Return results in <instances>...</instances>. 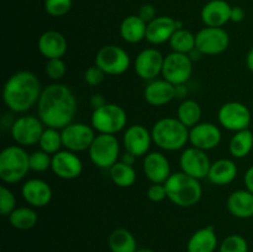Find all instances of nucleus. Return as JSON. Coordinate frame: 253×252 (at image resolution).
<instances>
[{"label":"nucleus","instance_id":"obj_32","mask_svg":"<svg viewBox=\"0 0 253 252\" xmlns=\"http://www.w3.org/2000/svg\"><path fill=\"white\" fill-rule=\"evenodd\" d=\"M9 222L16 230H31L39 221V215L32 207H19L9 215Z\"/></svg>","mask_w":253,"mask_h":252},{"label":"nucleus","instance_id":"obj_13","mask_svg":"<svg viewBox=\"0 0 253 252\" xmlns=\"http://www.w3.org/2000/svg\"><path fill=\"white\" fill-rule=\"evenodd\" d=\"M61 133L63 147L76 153L88 151L96 136L93 126L84 123L69 124L62 128Z\"/></svg>","mask_w":253,"mask_h":252},{"label":"nucleus","instance_id":"obj_24","mask_svg":"<svg viewBox=\"0 0 253 252\" xmlns=\"http://www.w3.org/2000/svg\"><path fill=\"white\" fill-rule=\"evenodd\" d=\"M177 29V20L170 16H157L147 24L146 40L151 44H162L169 42Z\"/></svg>","mask_w":253,"mask_h":252},{"label":"nucleus","instance_id":"obj_6","mask_svg":"<svg viewBox=\"0 0 253 252\" xmlns=\"http://www.w3.org/2000/svg\"><path fill=\"white\" fill-rule=\"evenodd\" d=\"M90 125L99 133L116 135L127 125V114L118 104L108 103L93 110Z\"/></svg>","mask_w":253,"mask_h":252},{"label":"nucleus","instance_id":"obj_16","mask_svg":"<svg viewBox=\"0 0 253 252\" xmlns=\"http://www.w3.org/2000/svg\"><path fill=\"white\" fill-rule=\"evenodd\" d=\"M51 169L61 179L72 180L82 174L83 162L76 152L64 148L52 156Z\"/></svg>","mask_w":253,"mask_h":252},{"label":"nucleus","instance_id":"obj_37","mask_svg":"<svg viewBox=\"0 0 253 252\" xmlns=\"http://www.w3.org/2000/svg\"><path fill=\"white\" fill-rule=\"evenodd\" d=\"M51 163L52 156L42 150L35 151L30 155V169L34 170V172H46L47 169L51 168Z\"/></svg>","mask_w":253,"mask_h":252},{"label":"nucleus","instance_id":"obj_23","mask_svg":"<svg viewBox=\"0 0 253 252\" xmlns=\"http://www.w3.org/2000/svg\"><path fill=\"white\" fill-rule=\"evenodd\" d=\"M232 6L226 0H210L203 6L202 20L205 26L222 27L230 21Z\"/></svg>","mask_w":253,"mask_h":252},{"label":"nucleus","instance_id":"obj_21","mask_svg":"<svg viewBox=\"0 0 253 252\" xmlns=\"http://www.w3.org/2000/svg\"><path fill=\"white\" fill-rule=\"evenodd\" d=\"M37 47L46 59L62 58L66 54L68 44L63 34L56 30H48L40 36Z\"/></svg>","mask_w":253,"mask_h":252},{"label":"nucleus","instance_id":"obj_5","mask_svg":"<svg viewBox=\"0 0 253 252\" xmlns=\"http://www.w3.org/2000/svg\"><path fill=\"white\" fill-rule=\"evenodd\" d=\"M30 169V155L21 146H7L0 152V179L15 184L24 179Z\"/></svg>","mask_w":253,"mask_h":252},{"label":"nucleus","instance_id":"obj_2","mask_svg":"<svg viewBox=\"0 0 253 252\" xmlns=\"http://www.w3.org/2000/svg\"><path fill=\"white\" fill-rule=\"evenodd\" d=\"M42 88L39 77L30 71H19L9 77L2 88V100L12 113H26L37 105Z\"/></svg>","mask_w":253,"mask_h":252},{"label":"nucleus","instance_id":"obj_41","mask_svg":"<svg viewBox=\"0 0 253 252\" xmlns=\"http://www.w3.org/2000/svg\"><path fill=\"white\" fill-rule=\"evenodd\" d=\"M105 76L106 74L104 73L98 66L94 64V66L85 69V72H84V81H85V83L88 84V85L98 86L99 84L103 83Z\"/></svg>","mask_w":253,"mask_h":252},{"label":"nucleus","instance_id":"obj_36","mask_svg":"<svg viewBox=\"0 0 253 252\" xmlns=\"http://www.w3.org/2000/svg\"><path fill=\"white\" fill-rule=\"evenodd\" d=\"M219 252H249V244L244 236L232 234L222 240Z\"/></svg>","mask_w":253,"mask_h":252},{"label":"nucleus","instance_id":"obj_9","mask_svg":"<svg viewBox=\"0 0 253 252\" xmlns=\"http://www.w3.org/2000/svg\"><path fill=\"white\" fill-rule=\"evenodd\" d=\"M44 125L39 116L22 115L10 126V133L15 142L21 147L39 145Z\"/></svg>","mask_w":253,"mask_h":252},{"label":"nucleus","instance_id":"obj_39","mask_svg":"<svg viewBox=\"0 0 253 252\" xmlns=\"http://www.w3.org/2000/svg\"><path fill=\"white\" fill-rule=\"evenodd\" d=\"M72 9V0H44V10L49 16L61 17Z\"/></svg>","mask_w":253,"mask_h":252},{"label":"nucleus","instance_id":"obj_27","mask_svg":"<svg viewBox=\"0 0 253 252\" xmlns=\"http://www.w3.org/2000/svg\"><path fill=\"white\" fill-rule=\"evenodd\" d=\"M236 163L229 158H221L211 163L209 173H208V179L210 183L215 185H227L235 180L237 177Z\"/></svg>","mask_w":253,"mask_h":252},{"label":"nucleus","instance_id":"obj_4","mask_svg":"<svg viewBox=\"0 0 253 252\" xmlns=\"http://www.w3.org/2000/svg\"><path fill=\"white\" fill-rule=\"evenodd\" d=\"M152 140L156 146L165 151L183 150L189 142V128L177 118H163L152 126Z\"/></svg>","mask_w":253,"mask_h":252},{"label":"nucleus","instance_id":"obj_46","mask_svg":"<svg viewBox=\"0 0 253 252\" xmlns=\"http://www.w3.org/2000/svg\"><path fill=\"white\" fill-rule=\"evenodd\" d=\"M244 183L246 189L253 194V166H251V167L246 170V173H245Z\"/></svg>","mask_w":253,"mask_h":252},{"label":"nucleus","instance_id":"obj_31","mask_svg":"<svg viewBox=\"0 0 253 252\" xmlns=\"http://www.w3.org/2000/svg\"><path fill=\"white\" fill-rule=\"evenodd\" d=\"M203 110L200 104L193 99H185L179 104L177 109V119L187 126L188 128H192L202 120Z\"/></svg>","mask_w":253,"mask_h":252},{"label":"nucleus","instance_id":"obj_33","mask_svg":"<svg viewBox=\"0 0 253 252\" xmlns=\"http://www.w3.org/2000/svg\"><path fill=\"white\" fill-rule=\"evenodd\" d=\"M111 180L119 188H128L135 184L136 182V170L133 166H128L126 163L118 161L113 167L109 169Z\"/></svg>","mask_w":253,"mask_h":252},{"label":"nucleus","instance_id":"obj_35","mask_svg":"<svg viewBox=\"0 0 253 252\" xmlns=\"http://www.w3.org/2000/svg\"><path fill=\"white\" fill-rule=\"evenodd\" d=\"M39 145L40 150L44 151V152H47L51 156L59 152L62 147H63L61 130L53 127H44L41 138H40Z\"/></svg>","mask_w":253,"mask_h":252},{"label":"nucleus","instance_id":"obj_11","mask_svg":"<svg viewBox=\"0 0 253 252\" xmlns=\"http://www.w3.org/2000/svg\"><path fill=\"white\" fill-rule=\"evenodd\" d=\"M230 36L222 27H204L195 34V48L205 56L221 54L229 48Z\"/></svg>","mask_w":253,"mask_h":252},{"label":"nucleus","instance_id":"obj_18","mask_svg":"<svg viewBox=\"0 0 253 252\" xmlns=\"http://www.w3.org/2000/svg\"><path fill=\"white\" fill-rule=\"evenodd\" d=\"M152 133L143 125H131L125 130L123 136V145L125 151L132 153L136 157L146 156L152 145Z\"/></svg>","mask_w":253,"mask_h":252},{"label":"nucleus","instance_id":"obj_15","mask_svg":"<svg viewBox=\"0 0 253 252\" xmlns=\"http://www.w3.org/2000/svg\"><path fill=\"white\" fill-rule=\"evenodd\" d=\"M165 56L157 48H145L136 56L133 68L136 74L145 81H155L162 74Z\"/></svg>","mask_w":253,"mask_h":252},{"label":"nucleus","instance_id":"obj_43","mask_svg":"<svg viewBox=\"0 0 253 252\" xmlns=\"http://www.w3.org/2000/svg\"><path fill=\"white\" fill-rule=\"evenodd\" d=\"M137 15L146 24H148V22L153 21L157 17V11H156V7L152 4H145L140 7Z\"/></svg>","mask_w":253,"mask_h":252},{"label":"nucleus","instance_id":"obj_3","mask_svg":"<svg viewBox=\"0 0 253 252\" xmlns=\"http://www.w3.org/2000/svg\"><path fill=\"white\" fill-rule=\"evenodd\" d=\"M167 198L179 208H190L197 205L203 197V188L199 179L175 172L169 175L165 183Z\"/></svg>","mask_w":253,"mask_h":252},{"label":"nucleus","instance_id":"obj_49","mask_svg":"<svg viewBox=\"0 0 253 252\" xmlns=\"http://www.w3.org/2000/svg\"><path fill=\"white\" fill-rule=\"evenodd\" d=\"M246 66H247V68H249L250 71L253 73V47L250 49L249 53H247V56H246Z\"/></svg>","mask_w":253,"mask_h":252},{"label":"nucleus","instance_id":"obj_50","mask_svg":"<svg viewBox=\"0 0 253 252\" xmlns=\"http://www.w3.org/2000/svg\"><path fill=\"white\" fill-rule=\"evenodd\" d=\"M188 56H189L190 59H192V61L194 62V61H197V59H200V56H203V54L200 53V52L198 51L197 48H194L192 52H190L189 54H188Z\"/></svg>","mask_w":253,"mask_h":252},{"label":"nucleus","instance_id":"obj_19","mask_svg":"<svg viewBox=\"0 0 253 252\" xmlns=\"http://www.w3.org/2000/svg\"><path fill=\"white\" fill-rule=\"evenodd\" d=\"M21 194L25 202L32 208H43L51 203L53 192L46 180L32 178L22 184Z\"/></svg>","mask_w":253,"mask_h":252},{"label":"nucleus","instance_id":"obj_51","mask_svg":"<svg viewBox=\"0 0 253 252\" xmlns=\"http://www.w3.org/2000/svg\"><path fill=\"white\" fill-rule=\"evenodd\" d=\"M136 252H155V251L151 249H147V247H142V249H137V251Z\"/></svg>","mask_w":253,"mask_h":252},{"label":"nucleus","instance_id":"obj_38","mask_svg":"<svg viewBox=\"0 0 253 252\" xmlns=\"http://www.w3.org/2000/svg\"><path fill=\"white\" fill-rule=\"evenodd\" d=\"M16 208L15 194L6 185H1L0 187V214L2 216H9Z\"/></svg>","mask_w":253,"mask_h":252},{"label":"nucleus","instance_id":"obj_34","mask_svg":"<svg viewBox=\"0 0 253 252\" xmlns=\"http://www.w3.org/2000/svg\"><path fill=\"white\" fill-rule=\"evenodd\" d=\"M173 52L189 54L195 48V35L187 29H178L169 40Z\"/></svg>","mask_w":253,"mask_h":252},{"label":"nucleus","instance_id":"obj_28","mask_svg":"<svg viewBox=\"0 0 253 252\" xmlns=\"http://www.w3.org/2000/svg\"><path fill=\"white\" fill-rule=\"evenodd\" d=\"M147 24L138 15H130L125 17L120 25V35L127 43H138L146 40Z\"/></svg>","mask_w":253,"mask_h":252},{"label":"nucleus","instance_id":"obj_40","mask_svg":"<svg viewBox=\"0 0 253 252\" xmlns=\"http://www.w3.org/2000/svg\"><path fill=\"white\" fill-rule=\"evenodd\" d=\"M44 72H46V76L49 79H52V81H61V79L64 78L67 73L66 63H64L62 58L47 59Z\"/></svg>","mask_w":253,"mask_h":252},{"label":"nucleus","instance_id":"obj_29","mask_svg":"<svg viewBox=\"0 0 253 252\" xmlns=\"http://www.w3.org/2000/svg\"><path fill=\"white\" fill-rule=\"evenodd\" d=\"M108 246L111 252H136L137 242L132 232L127 229H115L108 237Z\"/></svg>","mask_w":253,"mask_h":252},{"label":"nucleus","instance_id":"obj_20","mask_svg":"<svg viewBox=\"0 0 253 252\" xmlns=\"http://www.w3.org/2000/svg\"><path fill=\"white\" fill-rule=\"evenodd\" d=\"M143 173L151 183H162L172 174L170 163L162 152H148L143 158Z\"/></svg>","mask_w":253,"mask_h":252},{"label":"nucleus","instance_id":"obj_1","mask_svg":"<svg viewBox=\"0 0 253 252\" xmlns=\"http://www.w3.org/2000/svg\"><path fill=\"white\" fill-rule=\"evenodd\" d=\"M77 98L71 88L53 83L42 90L37 103V115L46 127L62 130L73 123L77 114Z\"/></svg>","mask_w":253,"mask_h":252},{"label":"nucleus","instance_id":"obj_26","mask_svg":"<svg viewBox=\"0 0 253 252\" xmlns=\"http://www.w3.org/2000/svg\"><path fill=\"white\" fill-rule=\"evenodd\" d=\"M216 249L217 236L211 225L197 230L187 244V252H215Z\"/></svg>","mask_w":253,"mask_h":252},{"label":"nucleus","instance_id":"obj_45","mask_svg":"<svg viewBox=\"0 0 253 252\" xmlns=\"http://www.w3.org/2000/svg\"><path fill=\"white\" fill-rule=\"evenodd\" d=\"M89 103H90L93 110H95V109H99L105 105V104H108V101H106V99L101 94H94V95H91Z\"/></svg>","mask_w":253,"mask_h":252},{"label":"nucleus","instance_id":"obj_48","mask_svg":"<svg viewBox=\"0 0 253 252\" xmlns=\"http://www.w3.org/2000/svg\"><path fill=\"white\" fill-rule=\"evenodd\" d=\"M136 156L132 155V153L127 152V151H125V153L124 155H121V162L126 163V165L128 166H133L136 163Z\"/></svg>","mask_w":253,"mask_h":252},{"label":"nucleus","instance_id":"obj_8","mask_svg":"<svg viewBox=\"0 0 253 252\" xmlns=\"http://www.w3.org/2000/svg\"><path fill=\"white\" fill-rule=\"evenodd\" d=\"M131 63L127 52L116 44H106L98 51L95 66L109 76H120L128 69Z\"/></svg>","mask_w":253,"mask_h":252},{"label":"nucleus","instance_id":"obj_25","mask_svg":"<svg viewBox=\"0 0 253 252\" xmlns=\"http://www.w3.org/2000/svg\"><path fill=\"white\" fill-rule=\"evenodd\" d=\"M227 210L237 219H250L253 216V194L247 189L232 192L226 200Z\"/></svg>","mask_w":253,"mask_h":252},{"label":"nucleus","instance_id":"obj_12","mask_svg":"<svg viewBox=\"0 0 253 252\" xmlns=\"http://www.w3.org/2000/svg\"><path fill=\"white\" fill-rule=\"evenodd\" d=\"M193 74V61L188 54L170 52L165 57L162 77L173 85L185 84Z\"/></svg>","mask_w":253,"mask_h":252},{"label":"nucleus","instance_id":"obj_30","mask_svg":"<svg viewBox=\"0 0 253 252\" xmlns=\"http://www.w3.org/2000/svg\"><path fill=\"white\" fill-rule=\"evenodd\" d=\"M253 148V132L250 128L237 131L232 136L229 143L230 155L234 158L241 160L247 157Z\"/></svg>","mask_w":253,"mask_h":252},{"label":"nucleus","instance_id":"obj_22","mask_svg":"<svg viewBox=\"0 0 253 252\" xmlns=\"http://www.w3.org/2000/svg\"><path fill=\"white\" fill-rule=\"evenodd\" d=\"M143 98L152 106L167 105L175 99V86L166 79H155L146 85Z\"/></svg>","mask_w":253,"mask_h":252},{"label":"nucleus","instance_id":"obj_7","mask_svg":"<svg viewBox=\"0 0 253 252\" xmlns=\"http://www.w3.org/2000/svg\"><path fill=\"white\" fill-rule=\"evenodd\" d=\"M91 163L101 169H110L119 161L120 142L115 135L99 133L88 150Z\"/></svg>","mask_w":253,"mask_h":252},{"label":"nucleus","instance_id":"obj_44","mask_svg":"<svg viewBox=\"0 0 253 252\" xmlns=\"http://www.w3.org/2000/svg\"><path fill=\"white\" fill-rule=\"evenodd\" d=\"M245 10L240 6H232L231 9V17H230V21L232 22H241L245 20Z\"/></svg>","mask_w":253,"mask_h":252},{"label":"nucleus","instance_id":"obj_10","mask_svg":"<svg viewBox=\"0 0 253 252\" xmlns=\"http://www.w3.org/2000/svg\"><path fill=\"white\" fill-rule=\"evenodd\" d=\"M219 124L226 130L237 132L249 128L252 121L250 109L240 101H227L220 106L217 111Z\"/></svg>","mask_w":253,"mask_h":252},{"label":"nucleus","instance_id":"obj_47","mask_svg":"<svg viewBox=\"0 0 253 252\" xmlns=\"http://www.w3.org/2000/svg\"><path fill=\"white\" fill-rule=\"evenodd\" d=\"M174 86H175V98L185 100L188 95V89L187 86H185V84H180V85H174Z\"/></svg>","mask_w":253,"mask_h":252},{"label":"nucleus","instance_id":"obj_17","mask_svg":"<svg viewBox=\"0 0 253 252\" xmlns=\"http://www.w3.org/2000/svg\"><path fill=\"white\" fill-rule=\"evenodd\" d=\"M221 140V130L219 126L212 123H199L189 128L190 145L205 152L216 148Z\"/></svg>","mask_w":253,"mask_h":252},{"label":"nucleus","instance_id":"obj_42","mask_svg":"<svg viewBox=\"0 0 253 252\" xmlns=\"http://www.w3.org/2000/svg\"><path fill=\"white\" fill-rule=\"evenodd\" d=\"M147 198L153 203H160L167 198V190L162 183H152L147 189Z\"/></svg>","mask_w":253,"mask_h":252},{"label":"nucleus","instance_id":"obj_14","mask_svg":"<svg viewBox=\"0 0 253 252\" xmlns=\"http://www.w3.org/2000/svg\"><path fill=\"white\" fill-rule=\"evenodd\" d=\"M179 166L182 172L200 180L208 177L211 162L205 151L190 146L183 150L179 157Z\"/></svg>","mask_w":253,"mask_h":252}]
</instances>
